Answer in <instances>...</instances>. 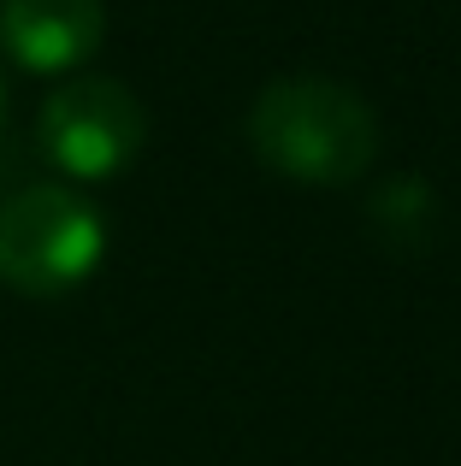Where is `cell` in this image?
Listing matches in <instances>:
<instances>
[{"instance_id": "obj_3", "label": "cell", "mask_w": 461, "mask_h": 466, "mask_svg": "<svg viewBox=\"0 0 461 466\" xmlns=\"http://www.w3.org/2000/svg\"><path fill=\"white\" fill-rule=\"evenodd\" d=\"M42 148L66 177H118L149 142V113L118 77H71L42 106Z\"/></svg>"}, {"instance_id": "obj_1", "label": "cell", "mask_w": 461, "mask_h": 466, "mask_svg": "<svg viewBox=\"0 0 461 466\" xmlns=\"http://www.w3.org/2000/svg\"><path fill=\"white\" fill-rule=\"evenodd\" d=\"M249 142L284 177L337 189L373 166L379 118L355 89L332 77H278L249 106Z\"/></svg>"}, {"instance_id": "obj_4", "label": "cell", "mask_w": 461, "mask_h": 466, "mask_svg": "<svg viewBox=\"0 0 461 466\" xmlns=\"http://www.w3.org/2000/svg\"><path fill=\"white\" fill-rule=\"evenodd\" d=\"M101 0H0V42L24 71H71L101 47Z\"/></svg>"}, {"instance_id": "obj_5", "label": "cell", "mask_w": 461, "mask_h": 466, "mask_svg": "<svg viewBox=\"0 0 461 466\" xmlns=\"http://www.w3.org/2000/svg\"><path fill=\"white\" fill-rule=\"evenodd\" d=\"M0 125H6V83H0Z\"/></svg>"}, {"instance_id": "obj_2", "label": "cell", "mask_w": 461, "mask_h": 466, "mask_svg": "<svg viewBox=\"0 0 461 466\" xmlns=\"http://www.w3.org/2000/svg\"><path fill=\"white\" fill-rule=\"evenodd\" d=\"M101 213L66 183H30L0 201V284L18 296H66L101 266Z\"/></svg>"}]
</instances>
